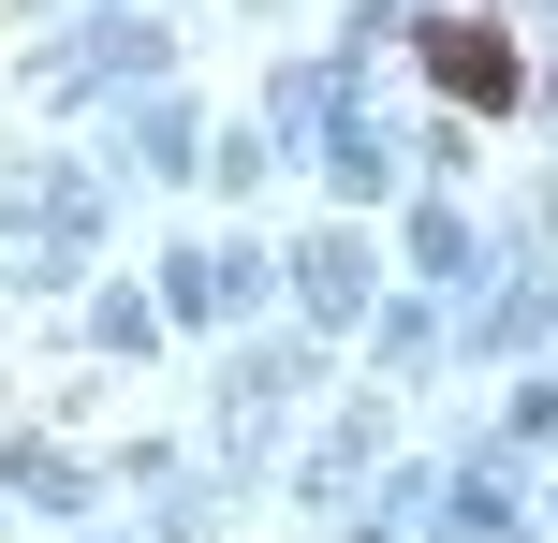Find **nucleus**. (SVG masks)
Masks as SVG:
<instances>
[{"instance_id": "f257e3e1", "label": "nucleus", "mask_w": 558, "mask_h": 543, "mask_svg": "<svg viewBox=\"0 0 558 543\" xmlns=\"http://www.w3.org/2000/svg\"><path fill=\"white\" fill-rule=\"evenodd\" d=\"M426 74H441L456 103H514V88H530V74H514V45H500V29H471V15L426 29Z\"/></svg>"}]
</instances>
